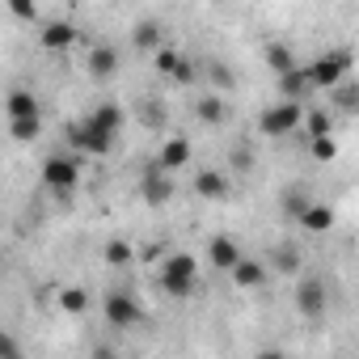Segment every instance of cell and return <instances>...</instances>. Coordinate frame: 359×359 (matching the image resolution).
<instances>
[{"label": "cell", "instance_id": "obj_1", "mask_svg": "<svg viewBox=\"0 0 359 359\" xmlns=\"http://www.w3.org/2000/svg\"><path fill=\"white\" fill-rule=\"evenodd\" d=\"M199 287V258L195 254H169L161 262V292L169 300H187Z\"/></svg>", "mask_w": 359, "mask_h": 359}, {"label": "cell", "instance_id": "obj_2", "mask_svg": "<svg viewBox=\"0 0 359 359\" xmlns=\"http://www.w3.org/2000/svg\"><path fill=\"white\" fill-rule=\"evenodd\" d=\"M43 182H47V191H51L60 203H68L72 191H76V182H81V161H76V156H64V152L47 156V161H43Z\"/></svg>", "mask_w": 359, "mask_h": 359}, {"label": "cell", "instance_id": "obj_3", "mask_svg": "<svg viewBox=\"0 0 359 359\" xmlns=\"http://www.w3.org/2000/svg\"><path fill=\"white\" fill-rule=\"evenodd\" d=\"M304 118H309V110H304L300 102H275V106H266V110L258 114V131L283 140V135H296V131L304 127Z\"/></svg>", "mask_w": 359, "mask_h": 359}, {"label": "cell", "instance_id": "obj_4", "mask_svg": "<svg viewBox=\"0 0 359 359\" xmlns=\"http://www.w3.org/2000/svg\"><path fill=\"white\" fill-rule=\"evenodd\" d=\"M351 68H355V55H351L346 47H342V51H325L321 60L309 64L313 85H317V89H330V93H334L342 81H351Z\"/></svg>", "mask_w": 359, "mask_h": 359}, {"label": "cell", "instance_id": "obj_5", "mask_svg": "<svg viewBox=\"0 0 359 359\" xmlns=\"http://www.w3.org/2000/svg\"><path fill=\"white\" fill-rule=\"evenodd\" d=\"M64 140H68L72 152H89V156H106L110 144H114V140H110L106 131H97L89 118H85V123H64Z\"/></svg>", "mask_w": 359, "mask_h": 359}, {"label": "cell", "instance_id": "obj_6", "mask_svg": "<svg viewBox=\"0 0 359 359\" xmlns=\"http://www.w3.org/2000/svg\"><path fill=\"white\" fill-rule=\"evenodd\" d=\"M102 317L110 321V330H131V325H140V300L135 296H127V292H110L106 300H102Z\"/></svg>", "mask_w": 359, "mask_h": 359}, {"label": "cell", "instance_id": "obj_7", "mask_svg": "<svg viewBox=\"0 0 359 359\" xmlns=\"http://www.w3.org/2000/svg\"><path fill=\"white\" fill-rule=\"evenodd\" d=\"M140 195H144V203L148 208H161V203H169L173 199V173H165L156 161L144 169V177H140Z\"/></svg>", "mask_w": 359, "mask_h": 359}, {"label": "cell", "instance_id": "obj_8", "mask_svg": "<svg viewBox=\"0 0 359 359\" xmlns=\"http://www.w3.org/2000/svg\"><path fill=\"white\" fill-rule=\"evenodd\" d=\"M325 304H330L325 283H321L317 275H304V279L296 283V309H300V317H321Z\"/></svg>", "mask_w": 359, "mask_h": 359}, {"label": "cell", "instance_id": "obj_9", "mask_svg": "<svg viewBox=\"0 0 359 359\" xmlns=\"http://www.w3.org/2000/svg\"><path fill=\"white\" fill-rule=\"evenodd\" d=\"M245 254H241V245H237V237H229V233H216L212 237V245H208V262L216 266V271H237V262H241Z\"/></svg>", "mask_w": 359, "mask_h": 359}, {"label": "cell", "instance_id": "obj_10", "mask_svg": "<svg viewBox=\"0 0 359 359\" xmlns=\"http://www.w3.org/2000/svg\"><path fill=\"white\" fill-rule=\"evenodd\" d=\"M191 140H182V135H169L165 144H161V152H156V165L165 169V173H173V169H187L191 165Z\"/></svg>", "mask_w": 359, "mask_h": 359}, {"label": "cell", "instance_id": "obj_11", "mask_svg": "<svg viewBox=\"0 0 359 359\" xmlns=\"http://www.w3.org/2000/svg\"><path fill=\"white\" fill-rule=\"evenodd\" d=\"M39 43H43V51H68V47L76 43V26H72V22H64V18H55V22H43V30H39Z\"/></svg>", "mask_w": 359, "mask_h": 359}, {"label": "cell", "instance_id": "obj_12", "mask_svg": "<svg viewBox=\"0 0 359 359\" xmlns=\"http://www.w3.org/2000/svg\"><path fill=\"white\" fill-rule=\"evenodd\" d=\"M317 85H313V72H309V64H300L296 72H287V76H279V93H283V102H309V93H313Z\"/></svg>", "mask_w": 359, "mask_h": 359}, {"label": "cell", "instance_id": "obj_13", "mask_svg": "<svg viewBox=\"0 0 359 359\" xmlns=\"http://www.w3.org/2000/svg\"><path fill=\"white\" fill-rule=\"evenodd\" d=\"M296 224H300V229H304L309 237H325V233H330V229L338 224V216H334V208H330V203H317V199H313V203L304 208V216H300Z\"/></svg>", "mask_w": 359, "mask_h": 359}, {"label": "cell", "instance_id": "obj_14", "mask_svg": "<svg viewBox=\"0 0 359 359\" xmlns=\"http://www.w3.org/2000/svg\"><path fill=\"white\" fill-rule=\"evenodd\" d=\"M195 195H203V199H224V195H229V177H224L220 169H199V173H195Z\"/></svg>", "mask_w": 359, "mask_h": 359}, {"label": "cell", "instance_id": "obj_15", "mask_svg": "<svg viewBox=\"0 0 359 359\" xmlns=\"http://www.w3.org/2000/svg\"><path fill=\"white\" fill-rule=\"evenodd\" d=\"M89 72H93L97 81L114 76V72H118V51H114L110 43H97V47L89 51Z\"/></svg>", "mask_w": 359, "mask_h": 359}, {"label": "cell", "instance_id": "obj_16", "mask_svg": "<svg viewBox=\"0 0 359 359\" xmlns=\"http://www.w3.org/2000/svg\"><path fill=\"white\" fill-rule=\"evenodd\" d=\"M224 114H229V106H224V97H216V93H208V97L195 102V118H199L203 127H220Z\"/></svg>", "mask_w": 359, "mask_h": 359}, {"label": "cell", "instance_id": "obj_17", "mask_svg": "<svg viewBox=\"0 0 359 359\" xmlns=\"http://www.w3.org/2000/svg\"><path fill=\"white\" fill-rule=\"evenodd\" d=\"M89 123H93V127H97V131H106V135H110V140H114V135H118V131H123V110H118V106H114V102H102V106H97V110H93V114H89Z\"/></svg>", "mask_w": 359, "mask_h": 359}, {"label": "cell", "instance_id": "obj_18", "mask_svg": "<svg viewBox=\"0 0 359 359\" xmlns=\"http://www.w3.org/2000/svg\"><path fill=\"white\" fill-rule=\"evenodd\" d=\"M102 262H106V266H114V271L131 266V262H135V250H131V241H123V237H110V241L102 245Z\"/></svg>", "mask_w": 359, "mask_h": 359}, {"label": "cell", "instance_id": "obj_19", "mask_svg": "<svg viewBox=\"0 0 359 359\" xmlns=\"http://www.w3.org/2000/svg\"><path fill=\"white\" fill-rule=\"evenodd\" d=\"M271 271H279V275H300V271H304L300 250H296V245H275V254H271Z\"/></svg>", "mask_w": 359, "mask_h": 359}, {"label": "cell", "instance_id": "obj_20", "mask_svg": "<svg viewBox=\"0 0 359 359\" xmlns=\"http://www.w3.org/2000/svg\"><path fill=\"white\" fill-rule=\"evenodd\" d=\"M229 279H233L237 287H258V283L266 279V266H262L258 258H241V262H237V271H233Z\"/></svg>", "mask_w": 359, "mask_h": 359}, {"label": "cell", "instance_id": "obj_21", "mask_svg": "<svg viewBox=\"0 0 359 359\" xmlns=\"http://www.w3.org/2000/svg\"><path fill=\"white\" fill-rule=\"evenodd\" d=\"M266 64H271V72L275 76H287V72H296L300 64H296V55L283 47V43H266Z\"/></svg>", "mask_w": 359, "mask_h": 359}, {"label": "cell", "instance_id": "obj_22", "mask_svg": "<svg viewBox=\"0 0 359 359\" xmlns=\"http://www.w3.org/2000/svg\"><path fill=\"white\" fill-rule=\"evenodd\" d=\"M9 118H43L30 89H13V93H9Z\"/></svg>", "mask_w": 359, "mask_h": 359}, {"label": "cell", "instance_id": "obj_23", "mask_svg": "<svg viewBox=\"0 0 359 359\" xmlns=\"http://www.w3.org/2000/svg\"><path fill=\"white\" fill-rule=\"evenodd\" d=\"M182 68H187V55L177 51V47H169V43H165V47L156 51V72H161V76L177 81V72H182Z\"/></svg>", "mask_w": 359, "mask_h": 359}, {"label": "cell", "instance_id": "obj_24", "mask_svg": "<svg viewBox=\"0 0 359 359\" xmlns=\"http://www.w3.org/2000/svg\"><path fill=\"white\" fill-rule=\"evenodd\" d=\"M321 135H334V118H330V110H309L304 140H321Z\"/></svg>", "mask_w": 359, "mask_h": 359}, {"label": "cell", "instance_id": "obj_25", "mask_svg": "<svg viewBox=\"0 0 359 359\" xmlns=\"http://www.w3.org/2000/svg\"><path fill=\"white\" fill-rule=\"evenodd\" d=\"M330 97H334V106H338L342 114H359V85H355V81H342Z\"/></svg>", "mask_w": 359, "mask_h": 359}, {"label": "cell", "instance_id": "obj_26", "mask_svg": "<svg viewBox=\"0 0 359 359\" xmlns=\"http://www.w3.org/2000/svg\"><path fill=\"white\" fill-rule=\"evenodd\" d=\"M131 43H135V47H156V51H161V47H165V43H161V22H135Z\"/></svg>", "mask_w": 359, "mask_h": 359}, {"label": "cell", "instance_id": "obj_27", "mask_svg": "<svg viewBox=\"0 0 359 359\" xmlns=\"http://www.w3.org/2000/svg\"><path fill=\"white\" fill-rule=\"evenodd\" d=\"M9 135L18 144H30V140L43 135V118H9Z\"/></svg>", "mask_w": 359, "mask_h": 359}, {"label": "cell", "instance_id": "obj_28", "mask_svg": "<svg viewBox=\"0 0 359 359\" xmlns=\"http://www.w3.org/2000/svg\"><path fill=\"white\" fill-rule=\"evenodd\" d=\"M309 156H313L317 165H330V161H338V135H321V140H309Z\"/></svg>", "mask_w": 359, "mask_h": 359}, {"label": "cell", "instance_id": "obj_29", "mask_svg": "<svg viewBox=\"0 0 359 359\" xmlns=\"http://www.w3.org/2000/svg\"><path fill=\"white\" fill-rule=\"evenodd\" d=\"M60 309L64 313H85L89 309V292L85 287H64L60 292Z\"/></svg>", "mask_w": 359, "mask_h": 359}, {"label": "cell", "instance_id": "obj_30", "mask_svg": "<svg viewBox=\"0 0 359 359\" xmlns=\"http://www.w3.org/2000/svg\"><path fill=\"white\" fill-rule=\"evenodd\" d=\"M144 123L148 127H165V114H161V102L156 97H144Z\"/></svg>", "mask_w": 359, "mask_h": 359}, {"label": "cell", "instance_id": "obj_31", "mask_svg": "<svg viewBox=\"0 0 359 359\" xmlns=\"http://www.w3.org/2000/svg\"><path fill=\"white\" fill-rule=\"evenodd\" d=\"M283 203H287V212L300 220V216H304V208H309L313 199H309V195H300V191H287V199H283Z\"/></svg>", "mask_w": 359, "mask_h": 359}, {"label": "cell", "instance_id": "obj_32", "mask_svg": "<svg viewBox=\"0 0 359 359\" xmlns=\"http://www.w3.org/2000/svg\"><path fill=\"white\" fill-rule=\"evenodd\" d=\"M9 9H13V18H22V22H34V18H39V9L30 5V0H9Z\"/></svg>", "mask_w": 359, "mask_h": 359}, {"label": "cell", "instance_id": "obj_33", "mask_svg": "<svg viewBox=\"0 0 359 359\" xmlns=\"http://www.w3.org/2000/svg\"><path fill=\"white\" fill-rule=\"evenodd\" d=\"M0 359H22V351H18V338H13V334L0 338Z\"/></svg>", "mask_w": 359, "mask_h": 359}, {"label": "cell", "instance_id": "obj_34", "mask_svg": "<svg viewBox=\"0 0 359 359\" xmlns=\"http://www.w3.org/2000/svg\"><path fill=\"white\" fill-rule=\"evenodd\" d=\"M250 161H254L250 148H233V165H237V169H250Z\"/></svg>", "mask_w": 359, "mask_h": 359}, {"label": "cell", "instance_id": "obj_35", "mask_svg": "<svg viewBox=\"0 0 359 359\" xmlns=\"http://www.w3.org/2000/svg\"><path fill=\"white\" fill-rule=\"evenodd\" d=\"M93 359H114V351L110 346H93Z\"/></svg>", "mask_w": 359, "mask_h": 359}, {"label": "cell", "instance_id": "obj_36", "mask_svg": "<svg viewBox=\"0 0 359 359\" xmlns=\"http://www.w3.org/2000/svg\"><path fill=\"white\" fill-rule=\"evenodd\" d=\"M258 359H287L283 351H258Z\"/></svg>", "mask_w": 359, "mask_h": 359}]
</instances>
